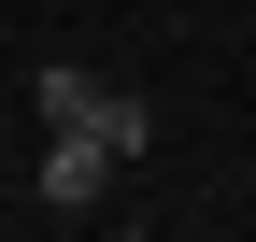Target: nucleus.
Instances as JSON below:
<instances>
[{
	"instance_id": "1",
	"label": "nucleus",
	"mask_w": 256,
	"mask_h": 242,
	"mask_svg": "<svg viewBox=\"0 0 256 242\" xmlns=\"http://www.w3.org/2000/svg\"><path fill=\"white\" fill-rule=\"evenodd\" d=\"M28 100H43V128H72V142H100L114 171H128V157H142V142H156V114L128 100L114 72H43V86H28Z\"/></svg>"
},
{
	"instance_id": "2",
	"label": "nucleus",
	"mask_w": 256,
	"mask_h": 242,
	"mask_svg": "<svg viewBox=\"0 0 256 242\" xmlns=\"http://www.w3.org/2000/svg\"><path fill=\"white\" fill-rule=\"evenodd\" d=\"M100 200H114V157L72 142V128H43V214H100Z\"/></svg>"
}]
</instances>
